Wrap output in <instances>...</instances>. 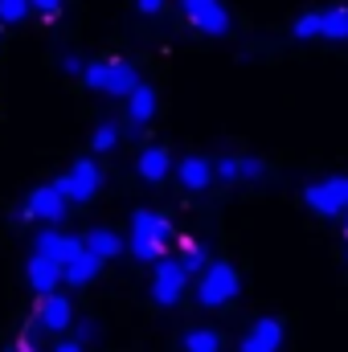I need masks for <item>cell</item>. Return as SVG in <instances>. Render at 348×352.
I'll list each match as a JSON object with an SVG mask.
<instances>
[{"instance_id": "obj_1", "label": "cell", "mask_w": 348, "mask_h": 352, "mask_svg": "<svg viewBox=\"0 0 348 352\" xmlns=\"http://www.w3.org/2000/svg\"><path fill=\"white\" fill-rule=\"evenodd\" d=\"M173 221L164 213H152V209H135L131 213V242L123 250H131L140 263H160L164 250L173 246Z\"/></svg>"}, {"instance_id": "obj_2", "label": "cell", "mask_w": 348, "mask_h": 352, "mask_svg": "<svg viewBox=\"0 0 348 352\" xmlns=\"http://www.w3.org/2000/svg\"><path fill=\"white\" fill-rule=\"evenodd\" d=\"M83 82L90 90H98V94H115V98H127L131 90L140 87V74H135V66L131 62H87V70H83Z\"/></svg>"}, {"instance_id": "obj_3", "label": "cell", "mask_w": 348, "mask_h": 352, "mask_svg": "<svg viewBox=\"0 0 348 352\" xmlns=\"http://www.w3.org/2000/svg\"><path fill=\"white\" fill-rule=\"evenodd\" d=\"M238 270L230 263H209L197 274V303L201 307H226L234 295H238Z\"/></svg>"}, {"instance_id": "obj_4", "label": "cell", "mask_w": 348, "mask_h": 352, "mask_svg": "<svg viewBox=\"0 0 348 352\" xmlns=\"http://www.w3.org/2000/svg\"><path fill=\"white\" fill-rule=\"evenodd\" d=\"M291 33L299 41H312V37H332V41H348V4L345 8H328V12H307L291 25Z\"/></svg>"}, {"instance_id": "obj_5", "label": "cell", "mask_w": 348, "mask_h": 352, "mask_svg": "<svg viewBox=\"0 0 348 352\" xmlns=\"http://www.w3.org/2000/svg\"><path fill=\"white\" fill-rule=\"evenodd\" d=\"M303 201H307L312 213H320V217L348 213V176H328V180L307 184V188H303Z\"/></svg>"}, {"instance_id": "obj_6", "label": "cell", "mask_w": 348, "mask_h": 352, "mask_svg": "<svg viewBox=\"0 0 348 352\" xmlns=\"http://www.w3.org/2000/svg\"><path fill=\"white\" fill-rule=\"evenodd\" d=\"M54 188L66 197V205H70V201L83 205V201H90V197L102 188V168H98L94 160H78V164H70V173L66 176L54 180Z\"/></svg>"}, {"instance_id": "obj_7", "label": "cell", "mask_w": 348, "mask_h": 352, "mask_svg": "<svg viewBox=\"0 0 348 352\" xmlns=\"http://www.w3.org/2000/svg\"><path fill=\"white\" fill-rule=\"evenodd\" d=\"M180 12L205 37H226L230 33V12H226L221 0H180Z\"/></svg>"}, {"instance_id": "obj_8", "label": "cell", "mask_w": 348, "mask_h": 352, "mask_svg": "<svg viewBox=\"0 0 348 352\" xmlns=\"http://www.w3.org/2000/svg\"><path fill=\"white\" fill-rule=\"evenodd\" d=\"M25 217H29V221H41V226H50V230L66 217V197L54 188V180H50V184H37V188L25 197Z\"/></svg>"}, {"instance_id": "obj_9", "label": "cell", "mask_w": 348, "mask_h": 352, "mask_svg": "<svg viewBox=\"0 0 348 352\" xmlns=\"http://www.w3.org/2000/svg\"><path fill=\"white\" fill-rule=\"evenodd\" d=\"M184 287H188V274L180 270V263L176 258H160L156 263V274H152V299L160 307H173V303H180Z\"/></svg>"}, {"instance_id": "obj_10", "label": "cell", "mask_w": 348, "mask_h": 352, "mask_svg": "<svg viewBox=\"0 0 348 352\" xmlns=\"http://www.w3.org/2000/svg\"><path fill=\"white\" fill-rule=\"evenodd\" d=\"M41 332H66L70 324H74V307H70V299L66 295H41V303H37V320H33Z\"/></svg>"}, {"instance_id": "obj_11", "label": "cell", "mask_w": 348, "mask_h": 352, "mask_svg": "<svg viewBox=\"0 0 348 352\" xmlns=\"http://www.w3.org/2000/svg\"><path fill=\"white\" fill-rule=\"evenodd\" d=\"M33 250L41 254V258H50V263H58V266H66L78 250H83V242L78 238H70V234H58V230H41L37 234V242H33Z\"/></svg>"}, {"instance_id": "obj_12", "label": "cell", "mask_w": 348, "mask_h": 352, "mask_svg": "<svg viewBox=\"0 0 348 352\" xmlns=\"http://www.w3.org/2000/svg\"><path fill=\"white\" fill-rule=\"evenodd\" d=\"M279 344H283V324L270 320V316H262L259 324L242 336V352H279Z\"/></svg>"}, {"instance_id": "obj_13", "label": "cell", "mask_w": 348, "mask_h": 352, "mask_svg": "<svg viewBox=\"0 0 348 352\" xmlns=\"http://www.w3.org/2000/svg\"><path fill=\"white\" fill-rule=\"evenodd\" d=\"M25 278H29V287H33L37 295H54V291L62 287V266L50 263V258H41V254H33L29 266H25Z\"/></svg>"}, {"instance_id": "obj_14", "label": "cell", "mask_w": 348, "mask_h": 352, "mask_svg": "<svg viewBox=\"0 0 348 352\" xmlns=\"http://www.w3.org/2000/svg\"><path fill=\"white\" fill-rule=\"evenodd\" d=\"M176 176H180V184H184L188 192H201V188L213 184V164L201 160V156H184V160L176 164Z\"/></svg>"}, {"instance_id": "obj_15", "label": "cell", "mask_w": 348, "mask_h": 352, "mask_svg": "<svg viewBox=\"0 0 348 352\" xmlns=\"http://www.w3.org/2000/svg\"><path fill=\"white\" fill-rule=\"evenodd\" d=\"M83 242V250L94 254L98 263H107V258H119L123 254V238L115 234V230H90L87 238H78Z\"/></svg>"}, {"instance_id": "obj_16", "label": "cell", "mask_w": 348, "mask_h": 352, "mask_svg": "<svg viewBox=\"0 0 348 352\" xmlns=\"http://www.w3.org/2000/svg\"><path fill=\"white\" fill-rule=\"evenodd\" d=\"M135 168H140V176L148 184H160L164 176L173 173V156H168V148H144L140 160H135Z\"/></svg>"}, {"instance_id": "obj_17", "label": "cell", "mask_w": 348, "mask_h": 352, "mask_svg": "<svg viewBox=\"0 0 348 352\" xmlns=\"http://www.w3.org/2000/svg\"><path fill=\"white\" fill-rule=\"evenodd\" d=\"M98 270H102V263H98L94 254H87V250H78L70 263L62 266V283H70V287H87V283L98 278Z\"/></svg>"}, {"instance_id": "obj_18", "label": "cell", "mask_w": 348, "mask_h": 352, "mask_svg": "<svg viewBox=\"0 0 348 352\" xmlns=\"http://www.w3.org/2000/svg\"><path fill=\"white\" fill-rule=\"evenodd\" d=\"M152 115H156V90L140 82V87L127 94V119H131V127H144Z\"/></svg>"}, {"instance_id": "obj_19", "label": "cell", "mask_w": 348, "mask_h": 352, "mask_svg": "<svg viewBox=\"0 0 348 352\" xmlns=\"http://www.w3.org/2000/svg\"><path fill=\"white\" fill-rule=\"evenodd\" d=\"M184 352H221V336L213 328H193L184 336Z\"/></svg>"}, {"instance_id": "obj_20", "label": "cell", "mask_w": 348, "mask_h": 352, "mask_svg": "<svg viewBox=\"0 0 348 352\" xmlns=\"http://www.w3.org/2000/svg\"><path fill=\"white\" fill-rule=\"evenodd\" d=\"M180 250H184V254H180L176 263H180V270H184L188 278H193V274H201V270L209 266V254H205V246H197V242H184Z\"/></svg>"}, {"instance_id": "obj_21", "label": "cell", "mask_w": 348, "mask_h": 352, "mask_svg": "<svg viewBox=\"0 0 348 352\" xmlns=\"http://www.w3.org/2000/svg\"><path fill=\"white\" fill-rule=\"evenodd\" d=\"M115 144H119V127H115V123H98L94 135H90V148H94V152H111Z\"/></svg>"}, {"instance_id": "obj_22", "label": "cell", "mask_w": 348, "mask_h": 352, "mask_svg": "<svg viewBox=\"0 0 348 352\" xmlns=\"http://www.w3.org/2000/svg\"><path fill=\"white\" fill-rule=\"evenodd\" d=\"M29 12V0H0V25H21Z\"/></svg>"}, {"instance_id": "obj_23", "label": "cell", "mask_w": 348, "mask_h": 352, "mask_svg": "<svg viewBox=\"0 0 348 352\" xmlns=\"http://www.w3.org/2000/svg\"><path fill=\"white\" fill-rule=\"evenodd\" d=\"M266 176V164L262 160H254V156H242L238 160V180H262Z\"/></svg>"}, {"instance_id": "obj_24", "label": "cell", "mask_w": 348, "mask_h": 352, "mask_svg": "<svg viewBox=\"0 0 348 352\" xmlns=\"http://www.w3.org/2000/svg\"><path fill=\"white\" fill-rule=\"evenodd\" d=\"M213 176H221L226 184H234V180H238V156H226V160H217V164H213Z\"/></svg>"}, {"instance_id": "obj_25", "label": "cell", "mask_w": 348, "mask_h": 352, "mask_svg": "<svg viewBox=\"0 0 348 352\" xmlns=\"http://www.w3.org/2000/svg\"><path fill=\"white\" fill-rule=\"evenodd\" d=\"M83 70H87V62H83L78 54H62V74H74V78H83Z\"/></svg>"}, {"instance_id": "obj_26", "label": "cell", "mask_w": 348, "mask_h": 352, "mask_svg": "<svg viewBox=\"0 0 348 352\" xmlns=\"http://www.w3.org/2000/svg\"><path fill=\"white\" fill-rule=\"evenodd\" d=\"M29 8H37L41 16H58L62 12V0H29Z\"/></svg>"}, {"instance_id": "obj_27", "label": "cell", "mask_w": 348, "mask_h": 352, "mask_svg": "<svg viewBox=\"0 0 348 352\" xmlns=\"http://www.w3.org/2000/svg\"><path fill=\"white\" fill-rule=\"evenodd\" d=\"M135 8H140L144 16H156V12L164 8V0H135Z\"/></svg>"}, {"instance_id": "obj_28", "label": "cell", "mask_w": 348, "mask_h": 352, "mask_svg": "<svg viewBox=\"0 0 348 352\" xmlns=\"http://www.w3.org/2000/svg\"><path fill=\"white\" fill-rule=\"evenodd\" d=\"M98 336V328L94 324H83V332H78V344H87V340H94Z\"/></svg>"}, {"instance_id": "obj_29", "label": "cell", "mask_w": 348, "mask_h": 352, "mask_svg": "<svg viewBox=\"0 0 348 352\" xmlns=\"http://www.w3.org/2000/svg\"><path fill=\"white\" fill-rule=\"evenodd\" d=\"M54 352H83V344H78V340H62Z\"/></svg>"}, {"instance_id": "obj_30", "label": "cell", "mask_w": 348, "mask_h": 352, "mask_svg": "<svg viewBox=\"0 0 348 352\" xmlns=\"http://www.w3.org/2000/svg\"><path fill=\"white\" fill-rule=\"evenodd\" d=\"M4 352H17V349H4Z\"/></svg>"}]
</instances>
